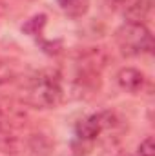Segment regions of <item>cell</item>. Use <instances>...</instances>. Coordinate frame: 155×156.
I'll return each instance as SVG.
<instances>
[{
    "mask_svg": "<svg viewBox=\"0 0 155 156\" xmlns=\"http://www.w3.org/2000/svg\"><path fill=\"white\" fill-rule=\"evenodd\" d=\"M22 102L35 109H51L62 102V76L55 69H42L33 73L20 85Z\"/></svg>",
    "mask_w": 155,
    "mask_h": 156,
    "instance_id": "6da1fadb",
    "label": "cell"
},
{
    "mask_svg": "<svg viewBox=\"0 0 155 156\" xmlns=\"http://www.w3.org/2000/svg\"><path fill=\"white\" fill-rule=\"evenodd\" d=\"M115 42L126 56H139L150 53L153 47V37L142 22H124L117 29Z\"/></svg>",
    "mask_w": 155,
    "mask_h": 156,
    "instance_id": "7a4b0ae2",
    "label": "cell"
},
{
    "mask_svg": "<svg viewBox=\"0 0 155 156\" xmlns=\"http://www.w3.org/2000/svg\"><path fill=\"white\" fill-rule=\"evenodd\" d=\"M112 125H115V115L113 113H97V115H91V116L80 120L75 127V133H77L78 140L93 142Z\"/></svg>",
    "mask_w": 155,
    "mask_h": 156,
    "instance_id": "3957f363",
    "label": "cell"
},
{
    "mask_svg": "<svg viewBox=\"0 0 155 156\" xmlns=\"http://www.w3.org/2000/svg\"><path fill=\"white\" fill-rule=\"evenodd\" d=\"M117 83L120 85V89L128 91V93H141L148 80H146V75L135 67H124L117 73Z\"/></svg>",
    "mask_w": 155,
    "mask_h": 156,
    "instance_id": "277c9868",
    "label": "cell"
},
{
    "mask_svg": "<svg viewBox=\"0 0 155 156\" xmlns=\"http://www.w3.org/2000/svg\"><path fill=\"white\" fill-rule=\"evenodd\" d=\"M108 4L126 18V22H141L146 13L144 0H108Z\"/></svg>",
    "mask_w": 155,
    "mask_h": 156,
    "instance_id": "5b68a950",
    "label": "cell"
},
{
    "mask_svg": "<svg viewBox=\"0 0 155 156\" xmlns=\"http://www.w3.org/2000/svg\"><path fill=\"white\" fill-rule=\"evenodd\" d=\"M26 123V113L13 105H0V133H13Z\"/></svg>",
    "mask_w": 155,
    "mask_h": 156,
    "instance_id": "8992f818",
    "label": "cell"
},
{
    "mask_svg": "<svg viewBox=\"0 0 155 156\" xmlns=\"http://www.w3.org/2000/svg\"><path fill=\"white\" fill-rule=\"evenodd\" d=\"M57 4L71 18L84 16L88 13V9H89V0H57Z\"/></svg>",
    "mask_w": 155,
    "mask_h": 156,
    "instance_id": "52a82bcc",
    "label": "cell"
},
{
    "mask_svg": "<svg viewBox=\"0 0 155 156\" xmlns=\"http://www.w3.org/2000/svg\"><path fill=\"white\" fill-rule=\"evenodd\" d=\"M17 75H18L17 66H15V64H11L9 60H6V58H2V56H0V85L13 82V80L17 78Z\"/></svg>",
    "mask_w": 155,
    "mask_h": 156,
    "instance_id": "ba28073f",
    "label": "cell"
},
{
    "mask_svg": "<svg viewBox=\"0 0 155 156\" xmlns=\"http://www.w3.org/2000/svg\"><path fill=\"white\" fill-rule=\"evenodd\" d=\"M137 154L141 156H155V145H153V138L148 136L146 140L141 142L139 149H137Z\"/></svg>",
    "mask_w": 155,
    "mask_h": 156,
    "instance_id": "9c48e42d",
    "label": "cell"
},
{
    "mask_svg": "<svg viewBox=\"0 0 155 156\" xmlns=\"http://www.w3.org/2000/svg\"><path fill=\"white\" fill-rule=\"evenodd\" d=\"M135 156H141V154H135Z\"/></svg>",
    "mask_w": 155,
    "mask_h": 156,
    "instance_id": "30bf717a",
    "label": "cell"
}]
</instances>
